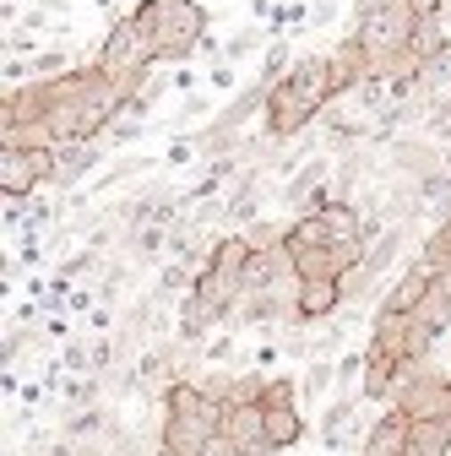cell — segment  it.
I'll return each instance as SVG.
<instances>
[{"instance_id": "cell-8", "label": "cell", "mask_w": 451, "mask_h": 456, "mask_svg": "<svg viewBox=\"0 0 451 456\" xmlns=\"http://www.w3.org/2000/svg\"><path fill=\"white\" fill-rule=\"evenodd\" d=\"M223 440L234 445V456H277L266 440V408L261 403H240L223 413Z\"/></svg>"}, {"instance_id": "cell-34", "label": "cell", "mask_w": 451, "mask_h": 456, "mask_svg": "<svg viewBox=\"0 0 451 456\" xmlns=\"http://www.w3.org/2000/svg\"><path fill=\"white\" fill-rule=\"evenodd\" d=\"M207 87H212V93H240V77H234V66H229V61H223V66H212V71H207Z\"/></svg>"}, {"instance_id": "cell-22", "label": "cell", "mask_w": 451, "mask_h": 456, "mask_svg": "<svg viewBox=\"0 0 451 456\" xmlns=\"http://www.w3.org/2000/svg\"><path fill=\"white\" fill-rule=\"evenodd\" d=\"M98 396H103V380H82V375H66L61 380V408H66V419L82 413V408H98Z\"/></svg>"}, {"instance_id": "cell-26", "label": "cell", "mask_w": 451, "mask_h": 456, "mask_svg": "<svg viewBox=\"0 0 451 456\" xmlns=\"http://www.w3.org/2000/svg\"><path fill=\"white\" fill-rule=\"evenodd\" d=\"M294 66H299V61H294L289 38H277V44H272V49L261 54V82H266V87H277V82H283V77H289Z\"/></svg>"}, {"instance_id": "cell-5", "label": "cell", "mask_w": 451, "mask_h": 456, "mask_svg": "<svg viewBox=\"0 0 451 456\" xmlns=\"http://www.w3.org/2000/svg\"><path fill=\"white\" fill-rule=\"evenodd\" d=\"M419 33V12H414V0H370V6L354 12V38L370 49V77L386 66V61H398V54H408Z\"/></svg>"}, {"instance_id": "cell-21", "label": "cell", "mask_w": 451, "mask_h": 456, "mask_svg": "<svg viewBox=\"0 0 451 456\" xmlns=\"http://www.w3.org/2000/svg\"><path fill=\"white\" fill-rule=\"evenodd\" d=\"M337 391V359H310L299 375V403H321Z\"/></svg>"}, {"instance_id": "cell-20", "label": "cell", "mask_w": 451, "mask_h": 456, "mask_svg": "<svg viewBox=\"0 0 451 456\" xmlns=\"http://www.w3.org/2000/svg\"><path fill=\"white\" fill-rule=\"evenodd\" d=\"M408 456H451V419H440V424H414V429H408Z\"/></svg>"}, {"instance_id": "cell-13", "label": "cell", "mask_w": 451, "mask_h": 456, "mask_svg": "<svg viewBox=\"0 0 451 456\" xmlns=\"http://www.w3.org/2000/svg\"><path fill=\"white\" fill-rule=\"evenodd\" d=\"M343 305H348L343 299V282H299V294H294L299 326H321V321H332Z\"/></svg>"}, {"instance_id": "cell-16", "label": "cell", "mask_w": 451, "mask_h": 456, "mask_svg": "<svg viewBox=\"0 0 451 456\" xmlns=\"http://www.w3.org/2000/svg\"><path fill=\"white\" fill-rule=\"evenodd\" d=\"M168 234H175V228H163V223L131 228V234H126V256H131V266H152V261H168Z\"/></svg>"}, {"instance_id": "cell-32", "label": "cell", "mask_w": 451, "mask_h": 456, "mask_svg": "<svg viewBox=\"0 0 451 456\" xmlns=\"http://www.w3.org/2000/svg\"><path fill=\"white\" fill-rule=\"evenodd\" d=\"M33 54H38V33L12 28V33H6V61H33Z\"/></svg>"}, {"instance_id": "cell-35", "label": "cell", "mask_w": 451, "mask_h": 456, "mask_svg": "<svg viewBox=\"0 0 451 456\" xmlns=\"http://www.w3.org/2000/svg\"><path fill=\"white\" fill-rule=\"evenodd\" d=\"M175 87H180V93H185V98H191V93H196V87H207V77H196V71H191V66H180V71H175Z\"/></svg>"}, {"instance_id": "cell-30", "label": "cell", "mask_w": 451, "mask_h": 456, "mask_svg": "<svg viewBox=\"0 0 451 456\" xmlns=\"http://www.w3.org/2000/svg\"><path fill=\"white\" fill-rule=\"evenodd\" d=\"M261 403H266V408H299V380H289V375H272Z\"/></svg>"}, {"instance_id": "cell-19", "label": "cell", "mask_w": 451, "mask_h": 456, "mask_svg": "<svg viewBox=\"0 0 451 456\" xmlns=\"http://www.w3.org/2000/svg\"><path fill=\"white\" fill-rule=\"evenodd\" d=\"M196 277H201V266L196 261H163V272H158V299H168V305H175L180 294H191L196 289Z\"/></svg>"}, {"instance_id": "cell-15", "label": "cell", "mask_w": 451, "mask_h": 456, "mask_svg": "<svg viewBox=\"0 0 451 456\" xmlns=\"http://www.w3.org/2000/svg\"><path fill=\"white\" fill-rule=\"evenodd\" d=\"M266 98H272V87H266L261 77H256V82H245L229 103L217 109V126H229V131H240V136H245V126L256 120V114H266Z\"/></svg>"}, {"instance_id": "cell-7", "label": "cell", "mask_w": 451, "mask_h": 456, "mask_svg": "<svg viewBox=\"0 0 451 456\" xmlns=\"http://www.w3.org/2000/svg\"><path fill=\"white\" fill-rule=\"evenodd\" d=\"M38 185H54V147H6L0 152V196L28 201Z\"/></svg>"}, {"instance_id": "cell-27", "label": "cell", "mask_w": 451, "mask_h": 456, "mask_svg": "<svg viewBox=\"0 0 451 456\" xmlns=\"http://www.w3.org/2000/svg\"><path fill=\"white\" fill-rule=\"evenodd\" d=\"M419 261L430 266V272H451V223H440L435 234L424 240V250H419Z\"/></svg>"}, {"instance_id": "cell-23", "label": "cell", "mask_w": 451, "mask_h": 456, "mask_svg": "<svg viewBox=\"0 0 451 456\" xmlns=\"http://www.w3.org/2000/svg\"><path fill=\"white\" fill-rule=\"evenodd\" d=\"M446 44H451V38H446V22H440V17H424V22H419V33H414V44H408V54H414L419 66H430Z\"/></svg>"}, {"instance_id": "cell-4", "label": "cell", "mask_w": 451, "mask_h": 456, "mask_svg": "<svg viewBox=\"0 0 451 456\" xmlns=\"http://www.w3.org/2000/svg\"><path fill=\"white\" fill-rule=\"evenodd\" d=\"M93 66H98L103 77H115V82L126 87V98H136V93H142V82H147V77H152V66H158V49H152V33L136 22V12L115 17V28L98 38Z\"/></svg>"}, {"instance_id": "cell-24", "label": "cell", "mask_w": 451, "mask_h": 456, "mask_svg": "<svg viewBox=\"0 0 451 456\" xmlns=\"http://www.w3.org/2000/svg\"><path fill=\"white\" fill-rule=\"evenodd\" d=\"M147 168H163V163H147V158H120L109 175H98V196H109V191H120V185H136Z\"/></svg>"}, {"instance_id": "cell-39", "label": "cell", "mask_w": 451, "mask_h": 456, "mask_svg": "<svg viewBox=\"0 0 451 456\" xmlns=\"http://www.w3.org/2000/svg\"><path fill=\"white\" fill-rule=\"evenodd\" d=\"M440 22H446V28H451V6H446V17H440Z\"/></svg>"}, {"instance_id": "cell-2", "label": "cell", "mask_w": 451, "mask_h": 456, "mask_svg": "<svg viewBox=\"0 0 451 456\" xmlns=\"http://www.w3.org/2000/svg\"><path fill=\"white\" fill-rule=\"evenodd\" d=\"M212 435H223V408L207 403L196 380H175V386L163 391L158 456H201Z\"/></svg>"}, {"instance_id": "cell-10", "label": "cell", "mask_w": 451, "mask_h": 456, "mask_svg": "<svg viewBox=\"0 0 451 456\" xmlns=\"http://www.w3.org/2000/svg\"><path fill=\"white\" fill-rule=\"evenodd\" d=\"M326 66H332V93L348 98L359 82H370V49L348 33V38H337V44L326 49Z\"/></svg>"}, {"instance_id": "cell-18", "label": "cell", "mask_w": 451, "mask_h": 456, "mask_svg": "<svg viewBox=\"0 0 451 456\" xmlns=\"http://www.w3.org/2000/svg\"><path fill=\"white\" fill-rule=\"evenodd\" d=\"M419 98L430 103V109H440V103H451V44L435 54V61L424 66V77H419Z\"/></svg>"}, {"instance_id": "cell-33", "label": "cell", "mask_w": 451, "mask_h": 456, "mask_svg": "<svg viewBox=\"0 0 451 456\" xmlns=\"http://www.w3.org/2000/svg\"><path fill=\"white\" fill-rule=\"evenodd\" d=\"M245 240H250V250H277V245H283V228H277V223H250L245 228Z\"/></svg>"}, {"instance_id": "cell-9", "label": "cell", "mask_w": 451, "mask_h": 456, "mask_svg": "<svg viewBox=\"0 0 451 456\" xmlns=\"http://www.w3.org/2000/svg\"><path fill=\"white\" fill-rule=\"evenodd\" d=\"M451 158L430 142V136H398L391 142V152H386V168H391V180H424V175H435V168H446Z\"/></svg>"}, {"instance_id": "cell-25", "label": "cell", "mask_w": 451, "mask_h": 456, "mask_svg": "<svg viewBox=\"0 0 451 456\" xmlns=\"http://www.w3.org/2000/svg\"><path fill=\"white\" fill-rule=\"evenodd\" d=\"M142 120H147V114H142L136 103H126V109L115 114V120H109V131H103V147H126V142H136V136L147 131Z\"/></svg>"}, {"instance_id": "cell-37", "label": "cell", "mask_w": 451, "mask_h": 456, "mask_svg": "<svg viewBox=\"0 0 451 456\" xmlns=\"http://www.w3.org/2000/svg\"><path fill=\"white\" fill-rule=\"evenodd\" d=\"M201 456H234V445H229V440H223V435H212V440H207V451H201Z\"/></svg>"}, {"instance_id": "cell-11", "label": "cell", "mask_w": 451, "mask_h": 456, "mask_svg": "<svg viewBox=\"0 0 451 456\" xmlns=\"http://www.w3.org/2000/svg\"><path fill=\"white\" fill-rule=\"evenodd\" d=\"M430 282H435V272H430L424 261L403 266V277H398V282H386V294H381L375 315H414V310H419V299L430 294Z\"/></svg>"}, {"instance_id": "cell-1", "label": "cell", "mask_w": 451, "mask_h": 456, "mask_svg": "<svg viewBox=\"0 0 451 456\" xmlns=\"http://www.w3.org/2000/svg\"><path fill=\"white\" fill-rule=\"evenodd\" d=\"M332 66H326V54H299V66L272 87L266 98V114H261V131L283 147V142H299L321 114L332 103Z\"/></svg>"}, {"instance_id": "cell-12", "label": "cell", "mask_w": 451, "mask_h": 456, "mask_svg": "<svg viewBox=\"0 0 451 456\" xmlns=\"http://www.w3.org/2000/svg\"><path fill=\"white\" fill-rule=\"evenodd\" d=\"M98 163H103V142H71V147H54V191L82 185Z\"/></svg>"}, {"instance_id": "cell-17", "label": "cell", "mask_w": 451, "mask_h": 456, "mask_svg": "<svg viewBox=\"0 0 451 456\" xmlns=\"http://www.w3.org/2000/svg\"><path fill=\"white\" fill-rule=\"evenodd\" d=\"M266 440H272V451H294L305 440V413L299 408H266Z\"/></svg>"}, {"instance_id": "cell-31", "label": "cell", "mask_w": 451, "mask_h": 456, "mask_svg": "<svg viewBox=\"0 0 451 456\" xmlns=\"http://www.w3.org/2000/svg\"><path fill=\"white\" fill-rule=\"evenodd\" d=\"M354 380H365V348L337 359V391H354Z\"/></svg>"}, {"instance_id": "cell-3", "label": "cell", "mask_w": 451, "mask_h": 456, "mask_svg": "<svg viewBox=\"0 0 451 456\" xmlns=\"http://www.w3.org/2000/svg\"><path fill=\"white\" fill-rule=\"evenodd\" d=\"M131 12L152 33L158 66H185L207 38V6H196V0H136Z\"/></svg>"}, {"instance_id": "cell-29", "label": "cell", "mask_w": 451, "mask_h": 456, "mask_svg": "<svg viewBox=\"0 0 451 456\" xmlns=\"http://www.w3.org/2000/svg\"><path fill=\"white\" fill-rule=\"evenodd\" d=\"M196 120H217V114H212V98H207V93H191V98L180 103V114H175V131L185 136V126H196Z\"/></svg>"}, {"instance_id": "cell-6", "label": "cell", "mask_w": 451, "mask_h": 456, "mask_svg": "<svg viewBox=\"0 0 451 456\" xmlns=\"http://www.w3.org/2000/svg\"><path fill=\"white\" fill-rule=\"evenodd\" d=\"M391 408L408 413V424H440V419H451V375H435V370L419 364V370L398 386Z\"/></svg>"}, {"instance_id": "cell-38", "label": "cell", "mask_w": 451, "mask_h": 456, "mask_svg": "<svg viewBox=\"0 0 451 456\" xmlns=\"http://www.w3.org/2000/svg\"><path fill=\"white\" fill-rule=\"evenodd\" d=\"M98 6H103V12H115V6H120V0H98Z\"/></svg>"}, {"instance_id": "cell-28", "label": "cell", "mask_w": 451, "mask_h": 456, "mask_svg": "<svg viewBox=\"0 0 451 456\" xmlns=\"http://www.w3.org/2000/svg\"><path fill=\"white\" fill-rule=\"evenodd\" d=\"M126 289H131V266H109V272L98 277V289H93V294H98V305L109 310V305H120Z\"/></svg>"}, {"instance_id": "cell-14", "label": "cell", "mask_w": 451, "mask_h": 456, "mask_svg": "<svg viewBox=\"0 0 451 456\" xmlns=\"http://www.w3.org/2000/svg\"><path fill=\"white\" fill-rule=\"evenodd\" d=\"M408 413H398V408H386L375 424H370V440H365V451L359 456H408Z\"/></svg>"}, {"instance_id": "cell-36", "label": "cell", "mask_w": 451, "mask_h": 456, "mask_svg": "<svg viewBox=\"0 0 451 456\" xmlns=\"http://www.w3.org/2000/svg\"><path fill=\"white\" fill-rule=\"evenodd\" d=\"M446 6H451V0H414V12H419V22H424V17H446Z\"/></svg>"}]
</instances>
